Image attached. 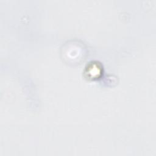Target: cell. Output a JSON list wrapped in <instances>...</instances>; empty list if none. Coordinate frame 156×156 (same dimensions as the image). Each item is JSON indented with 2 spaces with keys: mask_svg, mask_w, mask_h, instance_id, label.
<instances>
[{
  "mask_svg": "<svg viewBox=\"0 0 156 156\" xmlns=\"http://www.w3.org/2000/svg\"><path fill=\"white\" fill-rule=\"evenodd\" d=\"M102 71L101 67H100L97 63H93L89 65L87 68L86 74L90 78H95L98 77Z\"/></svg>",
  "mask_w": 156,
  "mask_h": 156,
  "instance_id": "cell-1",
  "label": "cell"
}]
</instances>
